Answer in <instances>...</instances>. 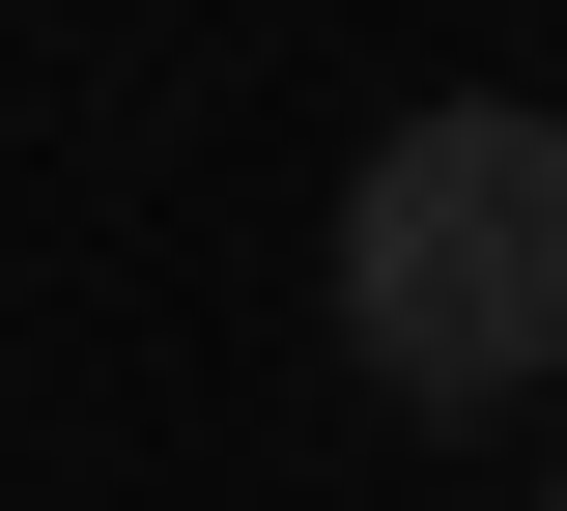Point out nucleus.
Here are the masks:
<instances>
[{
    "label": "nucleus",
    "mask_w": 567,
    "mask_h": 511,
    "mask_svg": "<svg viewBox=\"0 0 567 511\" xmlns=\"http://www.w3.org/2000/svg\"><path fill=\"white\" fill-rule=\"evenodd\" d=\"M341 341L398 369L425 427H483V398H539L567 369V114H398L341 200Z\"/></svg>",
    "instance_id": "f257e3e1"
},
{
    "label": "nucleus",
    "mask_w": 567,
    "mask_h": 511,
    "mask_svg": "<svg viewBox=\"0 0 567 511\" xmlns=\"http://www.w3.org/2000/svg\"><path fill=\"white\" fill-rule=\"evenodd\" d=\"M539 511H567V483H539Z\"/></svg>",
    "instance_id": "f03ea898"
}]
</instances>
